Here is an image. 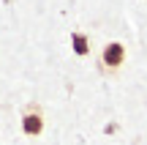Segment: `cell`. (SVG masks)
<instances>
[{"instance_id":"obj_1","label":"cell","mask_w":147,"mask_h":145,"mask_svg":"<svg viewBox=\"0 0 147 145\" xmlns=\"http://www.w3.org/2000/svg\"><path fill=\"white\" fill-rule=\"evenodd\" d=\"M125 58H128V49L123 41H106L104 49H101L98 55V69L101 74L106 77H117L123 71V66H125Z\"/></svg>"},{"instance_id":"obj_2","label":"cell","mask_w":147,"mask_h":145,"mask_svg":"<svg viewBox=\"0 0 147 145\" xmlns=\"http://www.w3.org/2000/svg\"><path fill=\"white\" fill-rule=\"evenodd\" d=\"M47 129V118H44V110L38 101H30L22 112V131L27 137H41Z\"/></svg>"},{"instance_id":"obj_3","label":"cell","mask_w":147,"mask_h":145,"mask_svg":"<svg viewBox=\"0 0 147 145\" xmlns=\"http://www.w3.org/2000/svg\"><path fill=\"white\" fill-rule=\"evenodd\" d=\"M71 47H74V55H76V58H87L90 55V41H87V36H84L82 30L71 33Z\"/></svg>"}]
</instances>
